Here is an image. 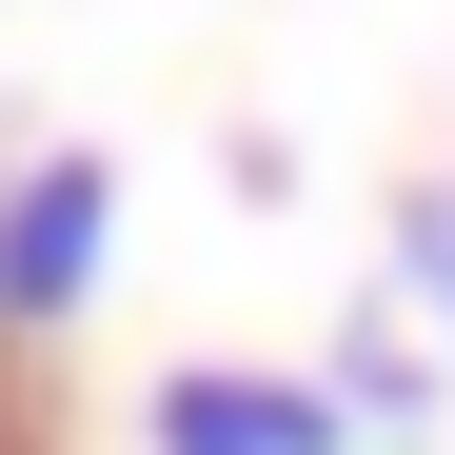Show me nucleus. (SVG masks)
I'll list each match as a JSON object with an SVG mask.
<instances>
[{"mask_svg": "<svg viewBox=\"0 0 455 455\" xmlns=\"http://www.w3.org/2000/svg\"><path fill=\"white\" fill-rule=\"evenodd\" d=\"M0 455H20V376H0Z\"/></svg>", "mask_w": 455, "mask_h": 455, "instance_id": "5", "label": "nucleus"}, {"mask_svg": "<svg viewBox=\"0 0 455 455\" xmlns=\"http://www.w3.org/2000/svg\"><path fill=\"white\" fill-rule=\"evenodd\" d=\"M396 297H416V317H455V179L396 198Z\"/></svg>", "mask_w": 455, "mask_h": 455, "instance_id": "4", "label": "nucleus"}, {"mask_svg": "<svg viewBox=\"0 0 455 455\" xmlns=\"http://www.w3.org/2000/svg\"><path fill=\"white\" fill-rule=\"evenodd\" d=\"M416 396H435V376H416V337H396V317H356V337H337V416H356V435H396Z\"/></svg>", "mask_w": 455, "mask_h": 455, "instance_id": "3", "label": "nucleus"}, {"mask_svg": "<svg viewBox=\"0 0 455 455\" xmlns=\"http://www.w3.org/2000/svg\"><path fill=\"white\" fill-rule=\"evenodd\" d=\"M119 258V159L100 139H40V159H0V337H60Z\"/></svg>", "mask_w": 455, "mask_h": 455, "instance_id": "1", "label": "nucleus"}, {"mask_svg": "<svg viewBox=\"0 0 455 455\" xmlns=\"http://www.w3.org/2000/svg\"><path fill=\"white\" fill-rule=\"evenodd\" d=\"M139 455H356L337 376H277V356H179L139 396Z\"/></svg>", "mask_w": 455, "mask_h": 455, "instance_id": "2", "label": "nucleus"}]
</instances>
